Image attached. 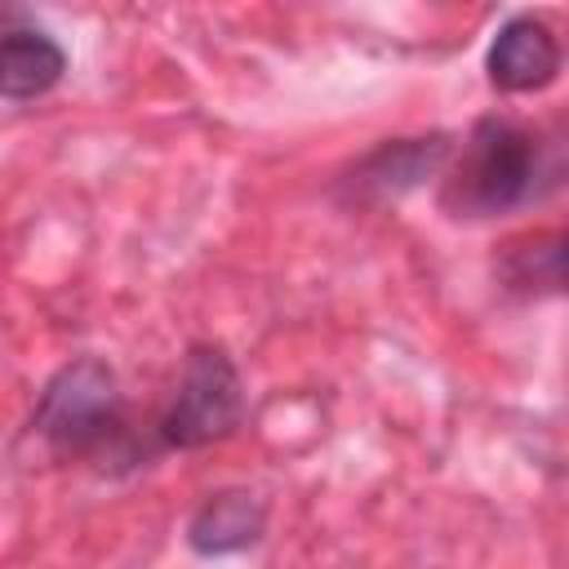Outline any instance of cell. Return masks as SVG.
<instances>
[{
    "instance_id": "6da1fadb",
    "label": "cell",
    "mask_w": 569,
    "mask_h": 569,
    "mask_svg": "<svg viewBox=\"0 0 569 569\" xmlns=\"http://www.w3.org/2000/svg\"><path fill=\"white\" fill-rule=\"evenodd\" d=\"M31 431L49 445L58 458H89L98 467L107 462H142L151 449L129 427V405L120 391V378L98 356L67 360L36 396Z\"/></svg>"
},
{
    "instance_id": "7a4b0ae2",
    "label": "cell",
    "mask_w": 569,
    "mask_h": 569,
    "mask_svg": "<svg viewBox=\"0 0 569 569\" xmlns=\"http://www.w3.org/2000/svg\"><path fill=\"white\" fill-rule=\"evenodd\" d=\"M542 138L507 116H480L440 169V204L453 218H498L538 196Z\"/></svg>"
},
{
    "instance_id": "3957f363",
    "label": "cell",
    "mask_w": 569,
    "mask_h": 569,
    "mask_svg": "<svg viewBox=\"0 0 569 569\" xmlns=\"http://www.w3.org/2000/svg\"><path fill=\"white\" fill-rule=\"evenodd\" d=\"M244 422V382L236 360L218 342H191L178 387L151 427L156 449H204Z\"/></svg>"
},
{
    "instance_id": "277c9868",
    "label": "cell",
    "mask_w": 569,
    "mask_h": 569,
    "mask_svg": "<svg viewBox=\"0 0 569 569\" xmlns=\"http://www.w3.org/2000/svg\"><path fill=\"white\" fill-rule=\"evenodd\" d=\"M489 84L502 93H538L560 76V40L538 13H516L498 27L485 53Z\"/></svg>"
},
{
    "instance_id": "5b68a950",
    "label": "cell",
    "mask_w": 569,
    "mask_h": 569,
    "mask_svg": "<svg viewBox=\"0 0 569 569\" xmlns=\"http://www.w3.org/2000/svg\"><path fill=\"white\" fill-rule=\"evenodd\" d=\"M453 142L445 133H427V138H387L378 142L369 156L356 160V169L347 173V191L356 204L369 200H396L409 187H418L422 178L440 173L449 160Z\"/></svg>"
},
{
    "instance_id": "8992f818",
    "label": "cell",
    "mask_w": 569,
    "mask_h": 569,
    "mask_svg": "<svg viewBox=\"0 0 569 569\" xmlns=\"http://www.w3.org/2000/svg\"><path fill=\"white\" fill-rule=\"evenodd\" d=\"M267 529V507L249 489H218L209 493L187 520V547L204 560L249 551Z\"/></svg>"
},
{
    "instance_id": "52a82bcc",
    "label": "cell",
    "mask_w": 569,
    "mask_h": 569,
    "mask_svg": "<svg viewBox=\"0 0 569 569\" xmlns=\"http://www.w3.org/2000/svg\"><path fill=\"white\" fill-rule=\"evenodd\" d=\"M67 76V49L27 22L0 27V98L27 102L49 93Z\"/></svg>"
},
{
    "instance_id": "ba28073f",
    "label": "cell",
    "mask_w": 569,
    "mask_h": 569,
    "mask_svg": "<svg viewBox=\"0 0 569 569\" xmlns=\"http://www.w3.org/2000/svg\"><path fill=\"white\" fill-rule=\"evenodd\" d=\"M498 280L507 293L542 298L560 293L565 284V236L560 231H529L502 244L498 253Z\"/></svg>"
}]
</instances>
